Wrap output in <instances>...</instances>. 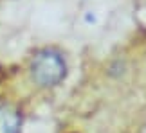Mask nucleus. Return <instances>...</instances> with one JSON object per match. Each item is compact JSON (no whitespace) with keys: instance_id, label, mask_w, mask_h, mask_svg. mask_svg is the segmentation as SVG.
<instances>
[{"instance_id":"2","label":"nucleus","mask_w":146,"mask_h":133,"mask_svg":"<svg viewBox=\"0 0 146 133\" xmlns=\"http://www.w3.org/2000/svg\"><path fill=\"white\" fill-rule=\"evenodd\" d=\"M22 113L13 104H0V133H20Z\"/></svg>"},{"instance_id":"1","label":"nucleus","mask_w":146,"mask_h":133,"mask_svg":"<svg viewBox=\"0 0 146 133\" xmlns=\"http://www.w3.org/2000/svg\"><path fill=\"white\" fill-rule=\"evenodd\" d=\"M29 72L33 81L38 86L52 88L65 79L67 63L65 58L61 56V52H58L56 49H42L33 56Z\"/></svg>"}]
</instances>
